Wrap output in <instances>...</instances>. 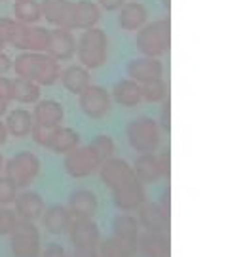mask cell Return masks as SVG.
I'll return each instance as SVG.
<instances>
[{"label": "cell", "mask_w": 228, "mask_h": 257, "mask_svg": "<svg viewBox=\"0 0 228 257\" xmlns=\"http://www.w3.org/2000/svg\"><path fill=\"white\" fill-rule=\"evenodd\" d=\"M12 69L19 78L33 80L38 86H54L61 74L59 61L46 52H25L12 61Z\"/></svg>", "instance_id": "1"}, {"label": "cell", "mask_w": 228, "mask_h": 257, "mask_svg": "<svg viewBox=\"0 0 228 257\" xmlns=\"http://www.w3.org/2000/svg\"><path fill=\"white\" fill-rule=\"evenodd\" d=\"M76 57L82 67L88 71L99 69L107 61L109 55V37L99 27H91L82 31V35L76 42Z\"/></svg>", "instance_id": "2"}, {"label": "cell", "mask_w": 228, "mask_h": 257, "mask_svg": "<svg viewBox=\"0 0 228 257\" xmlns=\"http://www.w3.org/2000/svg\"><path fill=\"white\" fill-rule=\"evenodd\" d=\"M171 44V23L169 19H156L139 29L135 46L145 57H162L169 52Z\"/></svg>", "instance_id": "3"}, {"label": "cell", "mask_w": 228, "mask_h": 257, "mask_svg": "<svg viewBox=\"0 0 228 257\" xmlns=\"http://www.w3.org/2000/svg\"><path fill=\"white\" fill-rule=\"evenodd\" d=\"M129 147L135 153H156L158 147L162 145V128L158 120L150 116H139L133 118L126 128Z\"/></svg>", "instance_id": "4"}, {"label": "cell", "mask_w": 228, "mask_h": 257, "mask_svg": "<svg viewBox=\"0 0 228 257\" xmlns=\"http://www.w3.org/2000/svg\"><path fill=\"white\" fill-rule=\"evenodd\" d=\"M2 172L16 189H27L40 174V158L31 151H21L4 162Z\"/></svg>", "instance_id": "5"}, {"label": "cell", "mask_w": 228, "mask_h": 257, "mask_svg": "<svg viewBox=\"0 0 228 257\" xmlns=\"http://www.w3.org/2000/svg\"><path fill=\"white\" fill-rule=\"evenodd\" d=\"M10 249L14 257H38L42 251V234L35 221L19 219L10 232Z\"/></svg>", "instance_id": "6"}, {"label": "cell", "mask_w": 228, "mask_h": 257, "mask_svg": "<svg viewBox=\"0 0 228 257\" xmlns=\"http://www.w3.org/2000/svg\"><path fill=\"white\" fill-rule=\"evenodd\" d=\"M78 107L88 118H105L112 109V97L103 86L90 84L84 92L78 93Z\"/></svg>", "instance_id": "7"}, {"label": "cell", "mask_w": 228, "mask_h": 257, "mask_svg": "<svg viewBox=\"0 0 228 257\" xmlns=\"http://www.w3.org/2000/svg\"><path fill=\"white\" fill-rule=\"evenodd\" d=\"M99 166H101V160L88 145H86V147L73 149V151L67 153L63 158L65 172L71 175V177H74V179L90 177L93 172L99 170Z\"/></svg>", "instance_id": "8"}, {"label": "cell", "mask_w": 228, "mask_h": 257, "mask_svg": "<svg viewBox=\"0 0 228 257\" xmlns=\"http://www.w3.org/2000/svg\"><path fill=\"white\" fill-rule=\"evenodd\" d=\"M99 175H101L103 185H105L107 189H110V191H114L116 187L128 183V181H131V179L135 177L133 168H131V164H129L128 160L116 158V156H110L105 162H101Z\"/></svg>", "instance_id": "9"}, {"label": "cell", "mask_w": 228, "mask_h": 257, "mask_svg": "<svg viewBox=\"0 0 228 257\" xmlns=\"http://www.w3.org/2000/svg\"><path fill=\"white\" fill-rule=\"evenodd\" d=\"M67 234L74 249H97L101 242V229L93 219H73Z\"/></svg>", "instance_id": "10"}, {"label": "cell", "mask_w": 228, "mask_h": 257, "mask_svg": "<svg viewBox=\"0 0 228 257\" xmlns=\"http://www.w3.org/2000/svg\"><path fill=\"white\" fill-rule=\"evenodd\" d=\"M146 200L145 183L133 177L128 183L120 185L112 191V202L120 211H135Z\"/></svg>", "instance_id": "11"}, {"label": "cell", "mask_w": 228, "mask_h": 257, "mask_svg": "<svg viewBox=\"0 0 228 257\" xmlns=\"http://www.w3.org/2000/svg\"><path fill=\"white\" fill-rule=\"evenodd\" d=\"M137 221L146 232H169V213H165L158 202L145 200L137 208Z\"/></svg>", "instance_id": "12"}, {"label": "cell", "mask_w": 228, "mask_h": 257, "mask_svg": "<svg viewBox=\"0 0 228 257\" xmlns=\"http://www.w3.org/2000/svg\"><path fill=\"white\" fill-rule=\"evenodd\" d=\"M74 52H76V38L71 29L55 27L50 31L46 54L52 55L55 61H69L74 57Z\"/></svg>", "instance_id": "13"}, {"label": "cell", "mask_w": 228, "mask_h": 257, "mask_svg": "<svg viewBox=\"0 0 228 257\" xmlns=\"http://www.w3.org/2000/svg\"><path fill=\"white\" fill-rule=\"evenodd\" d=\"M67 210L73 219H93L99 210V198L90 189H76L69 196Z\"/></svg>", "instance_id": "14"}, {"label": "cell", "mask_w": 228, "mask_h": 257, "mask_svg": "<svg viewBox=\"0 0 228 257\" xmlns=\"http://www.w3.org/2000/svg\"><path fill=\"white\" fill-rule=\"evenodd\" d=\"M137 253H141V257H171V242L167 232L141 230L137 238Z\"/></svg>", "instance_id": "15"}, {"label": "cell", "mask_w": 228, "mask_h": 257, "mask_svg": "<svg viewBox=\"0 0 228 257\" xmlns=\"http://www.w3.org/2000/svg\"><path fill=\"white\" fill-rule=\"evenodd\" d=\"M128 76L137 84H146L164 76V65L158 57H137L128 63Z\"/></svg>", "instance_id": "16"}, {"label": "cell", "mask_w": 228, "mask_h": 257, "mask_svg": "<svg viewBox=\"0 0 228 257\" xmlns=\"http://www.w3.org/2000/svg\"><path fill=\"white\" fill-rule=\"evenodd\" d=\"M73 4L71 0H42L40 2V14L42 18L52 23L54 27L71 29L73 21ZM73 31V29H71Z\"/></svg>", "instance_id": "17"}, {"label": "cell", "mask_w": 228, "mask_h": 257, "mask_svg": "<svg viewBox=\"0 0 228 257\" xmlns=\"http://www.w3.org/2000/svg\"><path fill=\"white\" fill-rule=\"evenodd\" d=\"M14 204H16V215H18V219H25V221L40 219L46 210L44 198L38 193H35V191L18 193Z\"/></svg>", "instance_id": "18"}, {"label": "cell", "mask_w": 228, "mask_h": 257, "mask_svg": "<svg viewBox=\"0 0 228 257\" xmlns=\"http://www.w3.org/2000/svg\"><path fill=\"white\" fill-rule=\"evenodd\" d=\"M133 174L139 181L143 183H156L164 177V170H162V162L160 156L156 153H143L135 158L133 162Z\"/></svg>", "instance_id": "19"}, {"label": "cell", "mask_w": 228, "mask_h": 257, "mask_svg": "<svg viewBox=\"0 0 228 257\" xmlns=\"http://www.w3.org/2000/svg\"><path fill=\"white\" fill-rule=\"evenodd\" d=\"M40 219H42V227L46 229V232L55 234V236L67 234L71 229V223H73V217L67 210V206H61V204H54V206L46 208Z\"/></svg>", "instance_id": "20"}, {"label": "cell", "mask_w": 228, "mask_h": 257, "mask_svg": "<svg viewBox=\"0 0 228 257\" xmlns=\"http://www.w3.org/2000/svg\"><path fill=\"white\" fill-rule=\"evenodd\" d=\"M65 118L63 105L55 99H38L33 109V120L37 124L48 126V128H57L61 126Z\"/></svg>", "instance_id": "21"}, {"label": "cell", "mask_w": 228, "mask_h": 257, "mask_svg": "<svg viewBox=\"0 0 228 257\" xmlns=\"http://www.w3.org/2000/svg\"><path fill=\"white\" fill-rule=\"evenodd\" d=\"M101 19V8L91 0H78L73 4V21L71 29L86 31L95 27Z\"/></svg>", "instance_id": "22"}, {"label": "cell", "mask_w": 228, "mask_h": 257, "mask_svg": "<svg viewBox=\"0 0 228 257\" xmlns=\"http://www.w3.org/2000/svg\"><path fill=\"white\" fill-rule=\"evenodd\" d=\"M114 101L118 103L120 107H126V109H133L139 103L143 101V93H141V84H137L131 78H122L114 84L112 88V95H110Z\"/></svg>", "instance_id": "23"}, {"label": "cell", "mask_w": 228, "mask_h": 257, "mask_svg": "<svg viewBox=\"0 0 228 257\" xmlns=\"http://www.w3.org/2000/svg\"><path fill=\"white\" fill-rule=\"evenodd\" d=\"M148 19L145 4L141 2H126L118 10V25L124 31H139Z\"/></svg>", "instance_id": "24"}, {"label": "cell", "mask_w": 228, "mask_h": 257, "mask_svg": "<svg viewBox=\"0 0 228 257\" xmlns=\"http://www.w3.org/2000/svg\"><path fill=\"white\" fill-rule=\"evenodd\" d=\"M59 80H61V84H63V88L67 92L78 95L91 84V76L90 71L86 67H82V65H69L65 71H61Z\"/></svg>", "instance_id": "25"}, {"label": "cell", "mask_w": 228, "mask_h": 257, "mask_svg": "<svg viewBox=\"0 0 228 257\" xmlns=\"http://www.w3.org/2000/svg\"><path fill=\"white\" fill-rule=\"evenodd\" d=\"M99 257H135L137 255V242L133 240H124L118 236H109L101 238L97 246Z\"/></svg>", "instance_id": "26"}, {"label": "cell", "mask_w": 228, "mask_h": 257, "mask_svg": "<svg viewBox=\"0 0 228 257\" xmlns=\"http://www.w3.org/2000/svg\"><path fill=\"white\" fill-rule=\"evenodd\" d=\"M33 124H35L33 114H31L27 109L10 110L8 116H6V122H4V126H6V130H8V136L18 138V139L29 138Z\"/></svg>", "instance_id": "27"}, {"label": "cell", "mask_w": 228, "mask_h": 257, "mask_svg": "<svg viewBox=\"0 0 228 257\" xmlns=\"http://www.w3.org/2000/svg\"><path fill=\"white\" fill-rule=\"evenodd\" d=\"M76 147H80V134L76 130L63 128V126L55 128L54 138L48 145V149L55 155H67V153H71Z\"/></svg>", "instance_id": "28"}, {"label": "cell", "mask_w": 228, "mask_h": 257, "mask_svg": "<svg viewBox=\"0 0 228 257\" xmlns=\"http://www.w3.org/2000/svg\"><path fill=\"white\" fill-rule=\"evenodd\" d=\"M40 99V86L27 78H12V101L21 105H35Z\"/></svg>", "instance_id": "29"}, {"label": "cell", "mask_w": 228, "mask_h": 257, "mask_svg": "<svg viewBox=\"0 0 228 257\" xmlns=\"http://www.w3.org/2000/svg\"><path fill=\"white\" fill-rule=\"evenodd\" d=\"M141 225L137 221L135 215H131L129 211H124V213H118L114 219H112V234L118 236V238L124 240H133L137 242L139 234H141Z\"/></svg>", "instance_id": "30"}, {"label": "cell", "mask_w": 228, "mask_h": 257, "mask_svg": "<svg viewBox=\"0 0 228 257\" xmlns=\"http://www.w3.org/2000/svg\"><path fill=\"white\" fill-rule=\"evenodd\" d=\"M25 23H19L14 18H0V37L6 42V46H14L21 50L23 35H25Z\"/></svg>", "instance_id": "31"}, {"label": "cell", "mask_w": 228, "mask_h": 257, "mask_svg": "<svg viewBox=\"0 0 228 257\" xmlns=\"http://www.w3.org/2000/svg\"><path fill=\"white\" fill-rule=\"evenodd\" d=\"M48 38H50V29L27 25L25 35H23V42H21V50H25V52H46Z\"/></svg>", "instance_id": "32"}, {"label": "cell", "mask_w": 228, "mask_h": 257, "mask_svg": "<svg viewBox=\"0 0 228 257\" xmlns=\"http://www.w3.org/2000/svg\"><path fill=\"white\" fill-rule=\"evenodd\" d=\"M14 16L19 23H25V25H33L42 19V14H40V2L38 0H16L14 2Z\"/></svg>", "instance_id": "33"}, {"label": "cell", "mask_w": 228, "mask_h": 257, "mask_svg": "<svg viewBox=\"0 0 228 257\" xmlns=\"http://www.w3.org/2000/svg\"><path fill=\"white\" fill-rule=\"evenodd\" d=\"M141 93H143V101L148 103H162L169 97V86L164 78H158L152 82L141 84Z\"/></svg>", "instance_id": "34"}, {"label": "cell", "mask_w": 228, "mask_h": 257, "mask_svg": "<svg viewBox=\"0 0 228 257\" xmlns=\"http://www.w3.org/2000/svg\"><path fill=\"white\" fill-rule=\"evenodd\" d=\"M88 147L97 155L101 162H105L107 158L114 156V153H116V143L110 136H97L91 143H88Z\"/></svg>", "instance_id": "35"}, {"label": "cell", "mask_w": 228, "mask_h": 257, "mask_svg": "<svg viewBox=\"0 0 228 257\" xmlns=\"http://www.w3.org/2000/svg\"><path fill=\"white\" fill-rule=\"evenodd\" d=\"M16 211L10 210L8 206H0V236H10V232L18 225Z\"/></svg>", "instance_id": "36"}, {"label": "cell", "mask_w": 228, "mask_h": 257, "mask_svg": "<svg viewBox=\"0 0 228 257\" xmlns=\"http://www.w3.org/2000/svg\"><path fill=\"white\" fill-rule=\"evenodd\" d=\"M54 132H55V128H48V126H42V124H37V122H35L29 136H31V139H33L37 145L48 149L50 141H52V138H54Z\"/></svg>", "instance_id": "37"}, {"label": "cell", "mask_w": 228, "mask_h": 257, "mask_svg": "<svg viewBox=\"0 0 228 257\" xmlns=\"http://www.w3.org/2000/svg\"><path fill=\"white\" fill-rule=\"evenodd\" d=\"M18 191L19 189H16L4 175H0V206H10V204H14L16 196H18Z\"/></svg>", "instance_id": "38"}, {"label": "cell", "mask_w": 228, "mask_h": 257, "mask_svg": "<svg viewBox=\"0 0 228 257\" xmlns=\"http://www.w3.org/2000/svg\"><path fill=\"white\" fill-rule=\"evenodd\" d=\"M158 124H160V128L162 132H171V101H169V97L162 101V109H160V120H158Z\"/></svg>", "instance_id": "39"}, {"label": "cell", "mask_w": 228, "mask_h": 257, "mask_svg": "<svg viewBox=\"0 0 228 257\" xmlns=\"http://www.w3.org/2000/svg\"><path fill=\"white\" fill-rule=\"evenodd\" d=\"M38 257H69V253L65 251V248L61 246V244L52 242V244H48V246H46V249L40 251V255Z\"/></svg>", "instance_id": "40"}, {"label": "cell", "mask_w": 228, "mask_h": 257, "mask_svg": "<svg viewBox=\"0 0 228 257\" xmlns=\"http://www.w3.org/2000/svg\"><path fill=\"white\" fill-rule=\"evenodd\" d=\"M0 99L12 103V78L0 76Z\"/></svg>", "instance_id": "41"}, {"label": "cell", "mask_w": 228, "mask_h": 257, "mask_svg": "<svg viewBox=\"0 0 228 257\" xmlns=\"http://www.w3.org/2000/svg\"><path fill=\"white\" fill-rule=\"evenodd\" d=\"M128 0H97V6L107 12H118Z\"/></svg>", "instance_id": "42"}, {"label": "cell", "mask_w": 228, "mask_h": 257, "mask_svg": "<svg viewBox=\"0 0 228 257\" xmlns=\"http://www.w3.org/2000/svg\"><path fill=\"white\" fill-rule=\"evenodd\" d=\"M160 156V162H162V170H164V177L165 179H169V174H171V160H169V149L165 147L162 151V155Z\"/></svg>", "instance_id": "43"}, {"label": "cell", "mask_w": 228, "mask_h": 257, "mask_svg": "<svg viewBox=\"0 0 228 257\" xmlns=\"http://www.w3.org/2000/svg\"><path fill=\"white\" fill-rule=\"evenodd\" d=\"M169 196H171V191H169V187H165L164 193H162V198H160V208L165 211V213H171V202H169Z\"/></svg>", "instance_id": "44"}, {"label": "cell", "mask_w": 228, "mask_h": 257, "mask_svg": "<svg viewBox=\"0 0 228 257\" xmlns=\"http://www.w3.org/2000/svg\"><path fill=\"white\" fill-rule=\"evenodd\" d=\"M12 71V59L4 52H0V76H6Z\"/></svg>", "instance_id": "45"}, {"label": "cell", "mask_w": 228, "mask_h": 257, "mask_svg": "<svg viewBox=\"0 0 228 257\" xmlns=\"http://www.w3.org/2000/svg\"><path fill=\"white\" fill-rule=\"evenodd\" d=\"M69 257H99L97 249H74L73 255Z\"/></svg>", "instance_id": "46"}, {"label": "cell", "mask_w": 228, "mask_h": 257, "mask_svg": "<svg viewBox=\"0 0 228 257\" xmlns=\"http://www.w3.org/2000/svg\"><path fill=\"white\" fill-rule=\"evenodd\" d=\"M6 141H8V130L4 126V122L0 120V147H2Z\"/></svg>", "instance_id": "47"}, {"label": "cell", "mask_w": 228, "mask_h": 257, "mask_svg": "<svg viewBox=\"0 0 228 257\" xmlns=\"http://www.w3.org/2000/svg\"><path fill=\"white\" fill-rule=\"evenodd\" d=\"M8 107H10V103H8V101L0 99V116H4V114L8 112Z\"/></svg>", "instance_id": "48"}, {"label": "cell", "mask_w": 228, "mask_h": 257, "mask_svg": "<svg viewBox=\"0 0 228 257\" xmlns=\"http://www.w3.org/2000/svg\"><path fill=\"white\" fill-rule=\"evenodd\" d=\"M4 48H6V42H4L2 37H0V52H4Z\"/></svg>", "instance_id": "49"}, {"label": "cell", "mask_w": 228, "mask_h": 257, "mask_svg": "<svg viewBox=\"0 0 228 257\" xmlns=\"http://www.w3.org/2000/svg\"><path fill=\"white\" fill-rule=\"evenodd\" d=\"M2 170H4V158L0 155V174H2Z\"/></svg>", "instance_id": "50"}, {"label": "cell", "mask_w": 228, "mask_h": 257, "mask_svg": "<svg viewBox=\"0 0 228 257\" xmlns=\"http://www.w3.org/2000/svg\"><path fill=\"white\" fill-rule=\"evenodd\" d=\"M164 6H165L167 10H169V0H164Z\"/></svg>", "instance_id": "51"}]
</instances>
